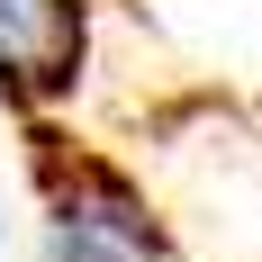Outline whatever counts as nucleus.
Wrapping results in <instances>:
<instances>
[{
	"instance_id": "obj_1",
	"label": "nucleus",
	"mask_w": 262,
	"mask_h": 262,
	"mask_svg": "<svg viewBox=\"0 0 262 262\" xmlns=\"http://www.w3.org/2000/svg\"><path fill=\"white\" fill-rule=\"evenodd\" d=\"M36 181H46V262H172V235H163L154 199L118 163L46 145Z\"/></svg>"
},
{
	"instance_id": "obj_2",
	"label": "nucleus",
	"mask_w": 262,
	"mask_h": 262,
	"mask_svg": "<svg viewBox=\"0 0 262 262\" xmlns=\"http://www.w3.org/2000/svg\"><path fill=\"white\" fill-rule=\"evenodd\" d=\"M81 54H91V9L81 0H0V100L46 118L73 100Z\"/></svg>"
}]
</instances>
